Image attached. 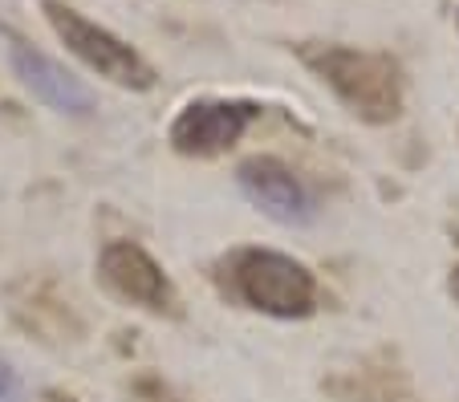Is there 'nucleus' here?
Wrapping results in <instances>:
<instances>
[{
  "label": "nucleus",
  "mask_w": 459,
  "mask_h": 402,
  "mask_svg": "<svg viewBox=\"0 0 459 402\" xmlns=\"http://www.w3.org/2000/svg\"><path fill=\"white\" fill-rule=\"evenodd\" d=\"M220 289L232 301L269 317H309L317 305V280L301 261L273 248H236L220 264Z\"/></svg>",
  "instance_id": "f257e3e1"
},
{
  "label": "nucleus",
  "mask_w": 459,
  "mask_h": 402,
  "mask_svg": "<svg viewBox=\"0 0 459 402\" xmlns=\"http://www.w3.org/2000/svg\"><path fill=\"white\" fill-rule=\"evenodd\" d=\"M301 57L362 123H394L399 118L403 73L386 53L350 49V45H317V49H305Z\"/></svg>",
  "instance_id": "f03ea898"
},
{
  "label": "nucleus",
  "mask_w": 459,
  "mask_h": 402,
  "mask_svg": "<svg viewBox=\"0 0 459 402\" xmlns=\"http://www.w3.org/2000/svg\"><path fill=\"white\" fill-rule=\"evenodd\" d=\"M45 17H49L53 33L61 37V45L86 62L94 73H102L106 81L114 86H126V90H151L155 86V70L143 62L139 49H130L122 37H114L110 29L94 25L90 17H82L78 9L61 4V0H41Z\"/></svg>",
  "instance_id": "7ed1b4c3"
},
{
  "label": "nucleus",
  "mask_w": 459,
  "mask_h": 402,
  "mask_svg": "<svg viewBox=\"0 0 459 402\" xmlns=\"http://www.w3.org/2000/svg\"><path fill=\"white\" fill-rule=\"evenodd\" d=\"M260 118L256 102H224V98H208V102H191L175 114L171 123V147L179 155L208 158L240 142V134Z\"/></svg>",
  "instance_id": "20e7f679"
},
{
  "label": "nucleus",
  "mask_w": 459,
  "mask_h": 402,
  "mask_svg": "<svg viewBox=\"0 0 459 402\" xmlns=\"http://www.w3.org/2000/svg\"><path fill=\"white\" fill-rule=\"evenodd\" d=\"M98 269H102V280L122 301H134V305L151 309V313H167L175 305L171 280H167V272L159 269L147 248L130 244V240H110L102 248V256H98Z\"/></svg>",
  "instance_id": "39448f33"
},
{
  "label": "nucleus",
  "mask_w": 459,
  "mask_h": 402,
  "mask_svg": "<svg viewBox=\"0 0 459 402\" xmlns=\"http://www.w3.org/2000/svg\"><path fill=\"white\" fill-rule=\"evenodd\" d=\"M236 179H240V192L269 219H277V224H309L317 216L313 192L281 158H269V155L248 158V163H240Z\"/></svg>",
  "instance_id": "423d86ee"
},
{
  "label": "nucleus",
  "mask_w": 459,
  "mask_h": 402,
  "mask_svg": "<svg viewBox=\"0 0 459 402\" xmlns=\"http://www.w3.org/2000/svg\"><path fill=\"white\" fill-rule=\"evenodd\" d=\"M9 62H13V73L21 78V86H25L33 98H41L49 110L74 114V118L94 110V94H90L74 73L61 70L53 57H45L41 49L25 45L21 37H9Z\"/></svg>",
  "instance_id": "0eeeda50"
},
{
  "label": "nucleus",
  "mask_w": 459,
  "mask_h": 402,
  "mask_svg": "<svg viewBox=\"0 0 459 402\" xmlns=\"http://www.w3.org/2000/svg\"><path fill=\"white\" fill-rule=\"evenodd\" d=\"M25 398V390H21V378L13 374L4 362H0V402H21Z\"/></svg>",
  "instance_id": "6e6552de"
},
{
  "label": "nucleus",
  "mask_w": 459,
  "mask_h": 402,
  "mask_svg": "<svg viewBox=\"0 0 459 402\" xmlns=\"http://www.w3.org/2000/svg\"><path fill=\"white\" fill-rule=\"evenodd\" d=\"M451 289H455V297H459V264H455V272H451Z\"/></svg>",
  "instance_id": "1a4fd4ad"
}]
</instances>
